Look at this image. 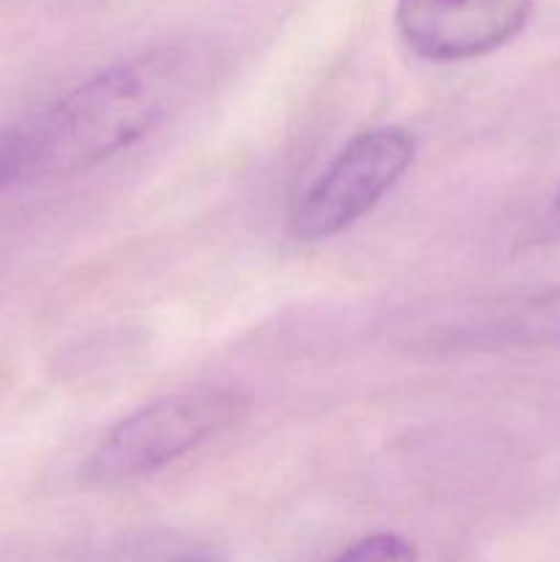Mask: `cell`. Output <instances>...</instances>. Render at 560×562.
Instances as JSON below:
<instances>
[{
	"label": "cell",
	"mask_w": 560,
	"mask_h": 562,
	"mask_svg": "<svg viewBox=\"0 0 560 562\" xmlns=\"http://www.w3.org/2000/svg\"><path fill=\"white\" fill-rule=\"evenodd\" d=\"M203 75L206 64L179 47L152 49L97 71L22 130L3 135L11 179H58L97 168L184 108Z\"/></svg>",
	"instance_id": "cell-1"
},
{
	"label": "cell",
	"mask_w": 560,
	"mask_h": 562,
	"mask_svg": "<svg viewBox=\"0 0 560 562\" xmlns=\"http://www.w3.org/2000/svg\"><path fill=\"white\" fill-rule=\"evenodd\" d=\"M247 398L231 387L165 395L115 423L82 464L91 486H119L154 475L242 420Z\"/></svg>",
	"instance_id": "cell-2"
},
{
	"label": "cell",
	"mask_w": 560,
	"mask_h": 562,
	"mask_svg": "<svg viewBox=\"0 0 560 562\" xmlns=\"http://www.w3.org/2000/svg\"><path fill=\"white\" fill-rule=\"evenodd\" d=\"M415 135L404 126H373L351 137L307 187L291 231L300 241H324L366 217L415 159Z\"/></svg>",
	"instance_id": "cell-3"
},
{
	"label": "cell",
	"mask_w": 560,
	"mask_h": 562,
	"mask_svg": "<svg viewBox=\"0 0 560 562\" xmlns=\"http://www.w3.org/2000/svg\"><path fill=\"white\" fill-rule=\"evenodd\" d=\"M536 0H399L395 31L423 60L481 58L514 42Z\"/></svg>",
	"instance_id": "cell-4"
},
{
	"label": "cell",
	"mask_w": 560,
	"mask_h": 562,
	"mask_svg": "<svg viewBox=\"0 0 560 562\" xmlns=\"http://www.w3.org/2000/svg\"><path fill=\"white\" fill-rule=\"evenodd\" d=\"M494 329L511 346L560 349V285L516 302Z\"/></svg>",
	"instance_id": "cell-5"
},
{
	"label": "cell",
	"mask_w": 560,
	"mask_h": 562,
	"mask_svg": "<svg viewBox=\"0 0 560 562\" xmlns=\"http://www.w3.org/2000/svg\"><path fill=\"white\" fill-rule=\"evenodd\" d=\"M333 562H417V552L406 538L393 532H379L357 541Z\"/></svg>",
	"instance_id": "cell-6"
},
{
	"label": "cell",
	"mask_w": 560,
	"mask_h": 562,
	"mask_svg": "<svg viewBox=\"0 0 560 562\" xmlns=\"http://www.w3.org/2000/svg\"><path fill=\"white\" fill-rule=\"evenodd\" d=\"M547 220H549V225H552V231H555V234H560V190L555 192V198H552V206H549V214H547Z\"/></svg>",
	"instance_id": "cell-7"
},
{
	"label": "cell",
	"mask_w": 560,
	"mask_h": 562,
	"mask_svg": "<svg viewBox=\"0 0 560 562\" xmlns=\"http://www.w3.org/2000/svg\"><path fill=\"white\" fill-rule=\"evenodd\" d=\"M168 562H214L212 558H203V554H184V558H173Z\"/></svg>",
	"instance_id": "cell-8"
}]
</instances>
